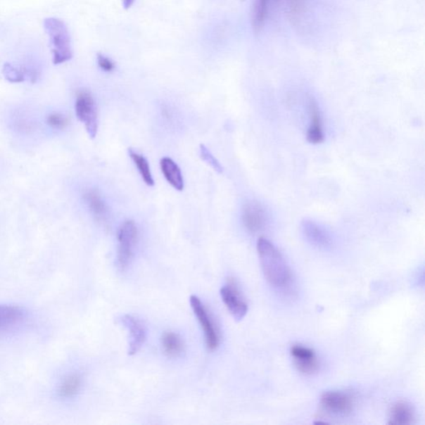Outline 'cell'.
I'll return each instance as SVG.
<instances>
[{"label":"cell","instance_id":"obj_2","mask_svg":"<svg viewBox=\"0 0 425 425\" xmlns=\"http://www.w3.org/2000/svg\"><path fill=\"white\" fill-rule=\"evenodd\" d=\"M44 27L49 38L55 65L71 60L73 57L71 36L65 23L57 18H48L44 22Z\"/></svg>","mask_w":425,"mask_h":425},{"label":"cell","instance_id":"obj_26","mask_svg":"<svg viewBox=\"0 0 425 425\" xmlns=\"http://www.w3.org/2000/svg\"><path fill=\"white\" fill-rule=\"evenodd\" d=\"M242 1H244V0H242Z\"/></svg>","mask_w":425,"mask_h":425},{"label":"cell","instance_id":"obj_14","mask_svg":"<svg viewBox=\"0 0 425 425\" xmlns=\"http://www.w3.org/2000/svg\"><path fill=\"white\" fill-rule=\"evenodd\" d=\"M83 200L96 219L103 220L106 218L108 207L98 191L94 189H87L83 194Z\"/></svg>","mask_w":425,"mask_h":425},{"label":"cell","instance_id":"obj_9","mask_svg":"<svg viewBox=\"0 0 425 425\" xmlns=\"http://www.w3.org/2000/svg\"><path fill=\"white\" fill-rule=\"evenodd\" d=\"M242 220L244 227L249 232H260L266 225L267 214L265 208L258 201L247 202L243 207Z\"/></svg>","mask_w":425,"mask_h":425},{"label":"cell","instance_id":"obj_11","mask_svg":"<svg viewBox=\"0 0 425 425\" xmlns=\"http://www.w3.org/2000/svg\"><path fill=\"white\" fill-rule=\"evenodd\" d=\"M307 106L309 117H310V126H309L307 137V141L311 144H320L324 141L320 109H319L317 103L312 96L308 99Z\"/></svg>","mask_w":425,"mask_h":425},{"label":"cell","instance_id":"obj_10","mask_svg":"<svg viewBox=\"0 0 425 425\" xmlns=\"http://www.w3.org/2000/svg\"><path fill=\"white\" fill-rule=\"evenodd\" d=\"M295 367L305 375H312L319 369V362L315 352L302 345H293L290 349Z\"/></svg>","mask_w":425,"mask_h":425},{"label":"cell","instance_id":"obj_17","mask_svg":"<svg viewBox=\"0 0 425 425\" xmlns=\"http://www.w3.org/2000/svg\"><path fill=\"white\" fill-rule=\"evenodd\" d=\"M270 0H254L252 8V27L255 33H260L265 27L269 15Z\"/></svg>","mask_w":425,"mask_h":425},{"label":"cell","instance_id":"obj_8","mask_svg":"<svg viewBox=\"0 0 425 425\" xmlns=\"http://www.w3.org/2000/svg\"><path fill=\"white\" fill-rule=\"evenodd\" d=\"M122 325L129 331V350L128 354L134 355L141 349L146 341V328L140 319L132 315L122 317Z\"/></svg>","mask_w":425,"mask_h":425},{"label":"cell","instance_id":"obj_4","mask_svg":"<svg viewBox=\"0 0 425 425\" xmlns=\"http://www.w3.org/2000/svg\"><path fill=\"white\" fill-rule=\"evenodd\" d=\"M75 110L77 118L84 124L86 130L91 138H95L99 130L98 110L94 96L87 90L77 92Z\"/></svg>","mask_w":425,"mask_h":425},{"label":"cell","instance_id":"obj_22","mask_svg":"<svg viewBox=\"0 0 425 425\" xmlns=\"http://www.w3.org/2000/svg\"><path fill=\"white\" fill-rule=\"evenodd\" d=\"M47 123L50 127L57 129V130H63V129L68 127L69 121L65 115L53 113L48 115Z\"/></svg>","mask_w":425,"mask_h":425},{"label":"cell","instance_id":"obj_24","mask_svg":"<svg viewBox=\"0 0 425 425\" xmlns=\"http://www.w3.org/2000/svg\"><path fill=\"white\" fill-rule=\"evenodd\" d=\"M98 64L101 70L106 72H113L115 68L113 60L101 53L98 54Z\"/></svg>","mask_w":425,"mask_h":425},{"label":"cell","instance_id":"obj_3","mask_svg":"<svg viewBox=\"0 0 425 425\" xmlns=\"http://www.w3.org/2000/svg\"><path fill=\"white\" fill-rule=\"evenodd\" d=\"M118 263L121 270H126L130 265L138 240V229L135 222L125 221L118 231Z\"/></svg>","mask_w":425,"mask_h":425},{"label":"cell","instance_id":"obj_15","mask_svg":"<svg viewBox=\"0 0 425 425\" xmlns=\"http://www.w3.org/2000/svg\"><path fill=\"white\" fill-rule=\"evenodd\" d=\"M414 420V410L406 402L400 401L393 405L391 411L389 424H412Z\"/></svg>","mask_w":425,"mask_h":425},{"label":"cell","instance_id":"obj_18","mask_svg":"<svg viewBox=\"0 0 425 425\" xmlns=\"http://www.w3.org/2000/svg\"><path fill=\"white\" fill-rule=\"evenodd\" d=\"M24 317L25 312L20 307L0 305V330L17 324Z\"/></svg>","mask_w":425,"mask_h":425},{"label":"cell","instance_id":"obj_21","mask_svg":"<svg viewBox=\"0 0 425 425\" xmlns=\"http://www.w3.org/2000/svg\"><path fill=\"white\" fill-rule=\"evenodd\" d=\"M200 151L202 160H204L207 165H209L216 172H223L224 169L222 167L219 160L212 155L211 152L205 145H201Z\"/></svg>","mask_w":425,"mask_h":425},{"label":"cell","instance_id":"obj_7","mask_svg":"<svg viewBox=\"0 0 425 425\" xmlns=\"http://www.w3.org/2000/svg\"><path fill=\"white\" fill-rule=\"evenodd\" d=\"M322 407L336 414H348L354 407V398L349 393L328 391L322 395Z\"/></svg>","mask_w":425,"mask_h":425},{"label":"cell","instance_id":"obj_13","mask_svg":"<svg viewBox=\"0 0 425 425\" xmlns=\"http://www.w3.org/2000/svg\"><path fill=\"white\" fill-rule=\"evenodd\" d=\"M160 169L167 182L178 191H182L184 188V178L179 165L169 157L160 160Z\"/></svg>","mask_w":425,"mask_h":425},{"label":"cell","instance_id":"obj_25","mask_svg":"<svg viewBox=\"0 0 425 425\" xmlns=\"http://www.w3.org/2000/svg\"><path fill=\"white\" fill-rule=\"evenodd\" d=\"M122 1L123 8L127 9V11L133 6L134 3H135V0H122Z\"/></svg>","mask_w":425,"mask_h":425},{"label":"cell","instance_id":"obj_23","mask_svg":"<svg viewBox=\"0 0 425 425\" xmlns=\"http://www.w3.org/2000/svg\"><path fill=\"white\" fill-rule=\"evenodd\" d=\"M4 74L8 81L13 82H20L25 80V74L20 69L13 67L11 64H7L4 68Z\"/></svg>","mask_w":425,"mask_h":425},{"label":"cell","instance_id":"obj_5","mask_svg":"<svg viewBox=\"0 0 425 425\" xmlns=\"http://www.w3.org/2000/svg\"><path fill=\"white\" fill-rule=\"evenodd\" d=\"M191 305L194 313L204 331L205 343L208 349L215 350L218 348L220 343V336L214 321L212 320L210 314L202 303L201 299L196 296H191Z\"/></svg>","mask_w":425,"mask_h":425},{"label":"cell","instance_id":"obj_6","mask_svg":"<svg viewBox=\"0 0 425 425\" xmlns=\"http://www.w3.org/2000/svg\"><path fill=\"white\" fill-rule=\"evenodd\" d=\"M222 300L232 316L240 321L246 316L248 304L243 298L236 281L230 279L228 284L220 290Z\"/></svg>","mask_w":425,"mask_h":425},{"label":"cell","instance_id":"obj_1","mask_svg":"<svg viewBox=\"0 0 425 425\" xmlns=\"http://www.w3.org/2000/svg\"><path fill=\"white\" fill-rule=\"evenodd\" d=\"M257 250L263 274L269 283L276 288H284L292 279L290 267L283 254L265 238L258 239Z\"/></svg>","mask_w":425,"mask_h":425},{"label":"cell","instance_id":"obj_19","mask_svg":"<svg viewBox=\"0 0 425 425\" xmlns=\"http://www.w3.org/2000/svg\"><path fill=\"white\" fill-rule=\"evenodd\" d=\"M129 155L139 172L141 177L148 186H154L155 182L153 177H152L151 170L149 163L145 156L137 153V152L133 150H129Z\"/></svg>","mask_w":425,"mask_h":425},{"label":"cell","instance_id":"obj_16","mask_svg":"<svg viewBox=\"0 0 425 425\" xmlns=\"http://www.w3.org/2000/svg\"><path fill=\"white\" fill-rule=\"evenodd\" d=\"M164 353L169 357H178L184 350L182 337L173 331H166L161 338Z\"/></svg>","mask_w":425,"mask_h":425},{"label":"cell","instance_id":"obj_20","mask_svg":"<svg viewBox=\"0 0 425 425\" xmlns=\"http://www.w3.org/2000/svg\"><path fill=\"white\" fill-rule=\"evenodd\" d=\"M81 385L82 381L80 376H68L64 379L62 384L59 386V395L63 398H72L80 391Z\"/></svg>","mask_w":425,"mask_h":425},{"label":"cell","instance_id":"obj_12","mask_svg":"<svg viewBox=\"0 0 425 425\" xmlns=\"http://www.w3.org/2000/svg\"><path fill=\"white\" fill-rule=\"evenodd\" d=\"M305 237L313 246L319 248H327L331 246V238L327 231L316 222L306 220L303 223Z\"/></svg>","mask_w":425,"mask_h":425}]
</instances>
